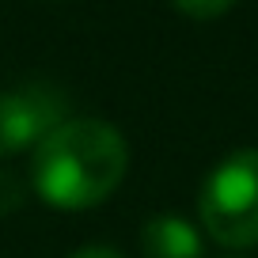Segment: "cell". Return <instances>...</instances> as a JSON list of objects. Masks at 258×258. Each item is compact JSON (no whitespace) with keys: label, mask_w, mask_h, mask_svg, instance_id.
Returning <instances> with one entry per match:
<instances>
[{"label":"cell","mask_w":258,"mask_h":258,"mask_svg":"<svg viewBox=\"0 0 258 258\" xmlns=\"http://www.w3.org/2000/svg\"><path fill=\"white\" fill-rule=\"evenodd\" d=\"M73 258H125V254L114 250V247H84V250H76Z\"/></svg>","instance_id":"cell-6"},{"label":"cell","mask_w":258,"mask_h":258,"mask_svg":"<svg viewBox=\"0 0 258 258\" xmlns=\"http://www.w3.org/2000/svg\"><path fill=\"white\" fill-rule=\"evenodd\" d=\"M129 148L110 121L64 118L38 141L31 178L42 202L57 209H91L106 202L125 178Z\"/></svg>","instance_id":"cell-1"},{"label":"cell","mask_w":258,"mask_h":258,"mask_svg":"<svg viewBox=\"0 0 258 258\" xmlns=\"http://www.w3.org/2000/svg\"><path fill=\"white\" fill-rule=\"evenodd\" d=\"M182 16H194V19H217L232 8L235 0H171Z\"/></svg>","instance_id":"cell-5"},{"label":"cell","mask_w":258,"mask_h":258,"mask_svg":"<svg viewBox=\"0 0 258 258\" xmlns=\"http://www.w3.org/2000/svg\"><path fill=\"white\" fill-rule=\"evenodd\" d=\"M141 254L145 258H202V235L190 220L160 213L141 228Z\"/></svg>","instance_id":"cell-4"},{"label":"cell","mask_w":258,"mask_h":258,"mask_svg":"<svg viewBox=\"0 0 258 258\" xmlns=\"http://www.w3.org/2000/svg\"><path fill=\"white\" fill-rule=\"evenodd\" d=\"M202 224L220 247H254L258 243V148L232 152L213 167L202 186Z\"/></svg>","instance_id":"cell-2"},{"label":"cell","mask_w":258,"mask_h":258,"mask_svg":"<svg viewBox=\"0 0 258 258\" xmlns=\"http://www.w3.org/2000/svg\"><path fill=\"white\" fill-rule=\"evenodd\" d=\"M69 99L49 84H23L0 95V156H12L27 145H38L64 121Z\"/></svg>","instance_id":"cell-3"}]
</instances>
